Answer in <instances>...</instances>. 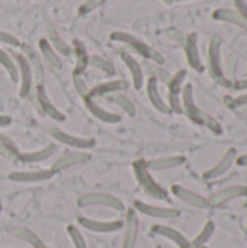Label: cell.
Returning <instances> with one entry per match:
<instances>
[{"instance_id": "obj_50", "label": "cell", "mask_w": 247, "mask_h": 248, "mask_svg": "<svg viewBox=\"0 0 247 248\" xmlns=\"http://www.w3.org/2000/svg\"><path fill=\"white\" fill-rule=\"evenodd\" d=\"M170 1L173 3V1H185V0H170Z\"/></svg>"}, {"instance_id": "obj_31", "label": "cell", "mask_w": 247, "mask_h": 248, "mask_svg": "<svg viewBox=\"0 0 247 248\" xmlns=\"http://www.w3.org/2000/svg\"><path fill=\"white\" fill-rule=\"evenodd\" d=\"M111 102L114 105H116L124 113H127L130 118H134L135 113H137V109H135V105L132 103V100L130 97H127L125 94L122 93H115V94H111Z\"/></svg>"}, {"instance_id": "obj_48", "label": "cell", "mask_w": 247, "mask_h": 248, "mask_svg": "<svg viewBox=\"0 0 247 248\" xmlns=\"http://www.w3.org/2000/svg\"><path fill=\"white\" fill-rule=\"evenodd\" d=\"M6 141H10L6 135H3L1 132H0V142H6Z\"/></svg>"}, {"instance_id": "obj_21", "label": "cell", "mask_w": 247, "mask_h": 248, "mask_svg": "<svg viewBox=\"0 0 247 248\" xmlns=\"http://www.w3.org/2000/svg\"><path fill=\"white\" fill-rule=\"evenodd\" d=\"M54 173L51 170H33V171H12L9 180L15 183H38L51 179Z\"/></svg>"}, {"instance_id": "obj_35", "label": "cell", "mask_w": 247, "mask_h": 248, "mask_svg": "<svg viewBox=\"0 0 247 248\" xmlns=\"http://www.w3.org/2000/svg\"><path fill=\"white\" fill-rule=\"evenodd\" d=\"M185 78H186V70H179L178 73H175V74L170 77V81L167 83L169 94H176V96H179L181 92H182Z\"/></svg>"}, {"instance_id": "obj_2", "label": "cell", "mask_w": 247, "mask_h": 248, "mask_svg": "<svg viewBox=\"0 0 247 248\" xmlns=\"http://www.w3.org/2000/svg\"><path fill=\"white\" fill-rule=\"evenodd\" d=\"M109 38L115 42H121V44L127 45L128 51H131L137 55H141L143 58H146L154 64L162 65L165 62V57L156 48L150 46L148 44H146L144 41H141L135 35H131L128 32H122V31H114L109 35Z\"/></svg>"}, {"instance_id": "obj_39", "label": "cell", "mask_w": 247, "mask_h": 248, "mask_svg": "<svg viewBox=\"0 0 247 248\" xmlns=\"http://www.w3.org/2000/svg\"><path fill=\"white\" fill-rule=\"evenodd\" d=\"M67 234L73 243L74 248H87V244H86V240L83 237V234L80 232V230L74 225H68L67 227Z\"/></svg>"}, {"instance_id": "obj_10", "label": "cell", "mask_w": 247, "mask_h": 248, "mask_svg": "<svg viewBox=\"0 0 247 248\" xmlns=\"http://www.w3.org/2000/svg\"><path fill=\"white\" fill-rule=\"evenodd\" d=\"M79 224L92 232H98V234H111V232H116L124 227V222L119 219H114V221H98V219H90L86 217H80L79 218Z\"/></svg>"}, {"instance_id": "obj_9", "label": "cell", "mask_w": 247, "mask_h": 248, "mask_svg": "<svg viewBox=\"0 0 247 248\" xmlns=\"http://www.w3.org/2000/svg\"><path fill=\"white\" fill-rule=\"evenodd\" d=\"M35 99H36V105H38L39 110H41L45 116H48V118H51V119H54V121H58V122H63V121L66 119L64 113H63L60 109H57L55 105H52V102H51V99L48 97L47 90H45V87H44L42 84H38V86H36Z\"/></svg>"}, {"instance_id": "obj_51", "label": "cell", "mask_w": 247, "mask_h": 248, "mask_svg": "<svg viewBox=\"0 0 247 248\" xmlns=\"http://www.w3.org/2000/svg\"><path fill=\"white\" fill-rule=\"evenodd\" d=\"M0 215H1V205H0Z\"/></svg>"}, {"instance_id": "obj_26", "label": "cell", "mask_w": 247, "mask_h": 248, "mask_svg": "<svg viewBox=\"0 0 247 248\" xmlns=\"http://www.w3.org/2000/svg\"><path fill=\"white\" fill-rule=\"evenodd\" d=\"M213 17L215 20H220V22H227V23H233L236 26H239L240 29H245L247 31V22L239 15L237 10L234 9H227V7H220L217 10L213 12Z\"/></svg>"}, {"instance_id": "obj_18", "label": "cell", "mask_w": 247, "mask_h": 248, "mask_svg": "<svg viewBox=\"0 0 247 248\" xmlns=\"http://www.w3.org/2000/svg\"><path fill=\"white\" fill-rule=\"evenodd\" d=\"M146 89H147V96H148V100L150 103L153 105V108L156 110H159L160 113H165V115H170V108L167 105V102H165V99L162 97L160 92H159V81L154 78V77H148L147 80V84H146Z\"/></svg>"}, {"instance_id": "obj_1", "label": "cell", "mask_w": 247, "mask_h": 248, "mask_svg": "<svg viewBox=\"0 0 247 248\" xmlns=\"http://www.w3.org/2000/svg\"><path fill=\"white\" fill-rule=\"evenodd\" d=\"M181 93H182V97H181L182 109H183V112L186 113V116H188L192 122H195V124L201 125V126H205V128H208L211 132L220 135V134L223 132L221 124H220L215 118H213L210 113L201 110V109L195 105V99H194V86H192L191 83L185 84V86L182 87V92H181Z\"/></svg>"}, {"instance_id": "obj_32", "label": "cell", "mask_w": 247, "mask_h": 248, "mask_svg": "<svg viewBox=\"0 0 247 248\" xmlns=\"http://www.w3.org/2000/svg\"><path fill=\"white\" fill-rule=\"evenodd\" d=\"M0 65L9 74L12 83H17L19 81V74H17V67H16L15 58L9 52H6L4 49H1V48H0Z\"/></svg>"}, {"instance_id": "obj_4", "label": "cell", "mask_w": 247, "mask_h": 248, "mask_svg": "<svg viewBox=\"0 0 247 248\" xmlns=\"http://www.w3.org/2000/svg\"><path fill=\"white\" fill-rule=\"evenodd\" d=\"M221 44H223V39L218 35H214L210 39V44H208V67H210L211 77L217 83L229 87L231 83L224 77V73H223V65H221Z\"/></svg>"}, {"instance_id": "obj_17", "label": "cell", "mask_w": 247, "mask_h": 248, "mask_svg": "<svg viewBox=\"0 0 247 248\" xmlns=\"http://www.w3.org/2000/svg\"><path fill=\"white\" fill-rule=\"evenodd\" d=\"M185 55H186V61L189 64V67L198 73L204 71V64L201 61V55H199V49H198V36L197 33H189L185 38Z\"/></svg>"}, {"instance_id": "obj_8", "label": "cell", "mask_w": 247, "mask_h": 248, "mask_svg": "<svg viewBox=\"0 0 247 248\" xmlns=\"http://www.w3.org/2000/svg\"><path fill=\"white\" fill-rule=\"evenodd\" d=\"M134 209L146 217L150 218H157V219H173L178 218L181 215V211L176 208H163V206H156V205H150L141 201H135L134 202Z\"/></svg>"}, {"instance_id": "obj_7", "label": "cell", "mask_w": 247, "mask_h": 248, "mask_svg": "<svg viewBox=\"0 0 247 248\" xmlns=\"http://www.w3.org/2000/svg\"><path fill=\"white\" fill-rule=\"evenodd\" d=\"M15 62L17 67V74H19V96L20 97H28L32 92V86H33V76L31 71V67L28 64V61L25 60V57L22 54H16L15 55Z\"/></svg>"}, {"instance_id": "obj_16", "label": "cell", "mask_w": 247, "mask_h": 248, "mask_svg": "<svg viewBox=\"0 0 247 248\" xmlns=\"http://www.w3.org/2000/svg\"><path fill=\"white\" fill-rule=\"evenodd\" d=\"M172 193L175 195V198H178L179 201H182L183 203L189 205V206H194V208H198V209H207L210 208V202L208 199H205L204 196L183 187V186H179V185H175L172 186Z\"/></svg>"}, {"instance_id": "obj_23", "label": "cell", "mask_w": 247, "mask_h": 248, "mask_svg": "<svg viewBox=\"0 0 247 248\" xmlns=\"http://www.w3.org/2000/svg\"><path fill=\"white\" fill-rule=\"evenodd\" d=\"M186 158L183 155H170V157H162V158H154L144 161L146 167L150 171H163V170H170L183 166Z\"/></svg>"}, {"instance_id": "obj_19", "label": "cell", "mask_w": 247, "mask_h": 248, "mask_svg": "<svg viewBox=\"0 0 247 248\" xmlns=\"http://www.w3.org/2000/svg\"><path fill=\"white\" fill-rule=\"evenodd\" d=\"M20 48H22V55L25 57V60L28 61V64L31 67L33 80L36 81V86L42 84V81H44V67L41 64L39 57L36 55L33 48L31 45H28V44H20Z\"/></svg>"}, {"instance_id": "obj_37", "label": "cell", "mask_w": 247, "mask_h": 248, "mask_svg": "<svg viewBox=\"0 0 247 248\" xmlns=\"http://www.w3.org/2000/svg\"><path fill=\"white\" fill-rule=\"evenodd\" d=\"M71 81H73V86L76 89V92L79 93L80 97H83V100L86 97H89V92H90V87L87 86L86 80L83 78L82 74H77V73H73L71 76Z\"/></svg>"}, {"instance_id": "obj_46", "label": "cell", "mask_w": 247, "mask_h": 248, "mask_svg": "<svg viewBox=\"0 0 247 248\" xmlns=\"http://www.w3.org/2000/svg\"><path fill=\"white\" fill-rule=\"evenodd\" d=\"M236 164L240 166V167H246L247 166V153L246 154H242L240 157L236 158Z\"/></svg>"}, {"instance_id": "obj_13", "label": "cell", "mask_w": 247, "mask_h": 248, "mask_svg": "<svg viewBox=\"0 0 247 248\" xmlns=\"http://www.w3.org/2000/svg\"><path fill=\"white\" fill-rule=\"evenodd\" d=\"M237 198H247V186H242V185H234V186H229L224 187L218 192H215L210 199V206H221L233 199Z\"/></svg>"}, {"instance_id": "obj_15", "label": "cell", "mask_w": 247, "mask_h": 248, "mask_svg": "<svg viewBox=\"0 0 247 248\" xmlns=\"http://www.w3.org/2000/svg\"><path fill=\"white\" fill-rule=\"evenodd\" d=\"M119 57H121L122 62L125 64V67L128 68L130 74H131V80H132L134 89L135 90H140L143 87V84H144V70H143L141 64L127 49H121Z\"/></svg>"}, {"instance_id": "obj_38", "label": "cell", "mask_w": 247, "mask_h": 248, "mask_svg": "<svg viewBox=\"0 0 247 248\" xmlns=\"http://www.w3.org/2000/svg\"><path fill=\"white\" fill-rule=\"evenodd\" d=\"M0 155L12 161H19L20 153L17 151V148L12 141H6V142H0Z\"/></svg>"}, {"instance_id": "obj_34", "label": "cell", "mask_w": 247, "mask_h": 248, "mask_svg": "<svg viewBox=\"0 0 247 248\" xmlns=\"http://www.w3.org/2000/svg\"><path fill=\"white\" fill-rule=\"evenodd\" d=\"M89 65H92L93 68L105 73L106 76H114L115 74V65L111 61H108L106 58H103V57L90 55L89 57Z\"/></svg>"}, {"instance_id": "obj_3", "label": "cell", "mask_w": 247, "mask_h": 248, "mask_svg": "<svg viewBox=\"0 0 247 248\" xmlns=\"http://www.w3.org/2000/svg\"><path fill=\"white\" fill-rule=\"evenodd\" d=\"M132 171H134L138 186L147 196L156 201H165L167 198V192L153 179V176L150 174V170L146 167L143 160H135L132 163Z\"/></svg>"}, {"instance_id": "obj_54", "label": "cell", "mask_w": 247, "mask_h": 248, "mask_svg": "<svg viewBox=\"0 0 247 248\" xmlns=\"http://www.w3.org/2000/svg\"><path fill=\"white\" fill-rule=\"evenodd\" d=\"M202 248H207V247H202Z\"/></svg>"}, {"instance_id": "obj_5", "label": "cell", "mask_w": 247, "mask_h": 248, "mask_svg": "<svg viewBox=\"0 0 247 248\" xmlns=\"http://www.w3.org/2000/svg\"><path fill=\"white\" fill-rule=\"evenodd\" d=\"M77 205L80 208H89V206H105L118 212L125 211V205L122 201H119L116 196L109 195V193H102V192H92L80 196L77 199Z\"/></svg>"}, {"instance_id": "obj_40", "label": "cell", "mask_w": 247, "mask_h": 248, "mask_svg": "<svg viewBox=\"0 0 247 248\" xmlns=\"http://www.w3.org/2000/svg\"><path fill=\"white\" fill-rule=\"evenodd\" d=\"M226 103H227V108H230V109L247 108V93H245V94H240V96H237V97L226 99Z\"/></svg>"}, {"instance_id": "obj_28", "label": "cell", "mask_w": 247, "mask_h": 248, "mask_svg": "<svg viewBox=\"0 0 247 248\" xmlns=\"http://www.w3.org/2000/svg\"><path fill=\"white\" fill-rule=\"evenodd\" d=\"M47 35H48V42L51 44V46L58 52V55H64V57H70L73 54V46L68 45L61 36L60 33L54 29V28H48L47 31Z\"/></svg>"}, {"instance_id": "obj_52", "label": "cell", "mask_w": 247, "mask_h": 248, "mask_svg": "<svg viewBox=\"0 0 247 248\" xmlns=\"http://www.w3.org/2000/svg\"><path fill=\"white\" fill-rule=\"evenodd\" d=\"M245 205H246V206H247V199H246V202H245Z\"/></svg>"}, {"instance_id": "obj_47", "label": "cell", "mask_w": 247, "mask_h": 248, "mask_svg": "<svg viewBox=\"0 0 247 248\" xmlns=\"http://www.w3.org/2000/svg\"><path fill=\"white\" fill-rule=\"evenodd\" d=\"M10 124H12V119H10V116L0 115V128H3V126H7V125H10Z\"/></svg>"}, {"instance_id": "obj_53", "label": "cell", "mask_w": 247, "mask_h": 248, "mask_svg": "<svg viewBox=\"0 0 247 248\" xmlns=\"http://www.w3.org/2000/svg\"><path fill=\"white\" fill-rule=\"evenodd\" d=\"M246 232H247V227H246Z\"/></svg>"}, {"instance_id": "obj_24", "label": "cell", "mask_w": 247, "mask_h": 248, "mask_svg": "<svg viewBox=\"0 0 247 248\" xmlns=\"http://www.w3.org/2000/svg\"><path fill=\"white\" fill-rule=\"evenodd\" d=\"M84 103H86L87 110H89L96 119H99L100 122L111 124V125L121 122V116H119L118 113H114V112H111V110H106V109L102 108L99 103H96L95 99L86 97V99H84Z\"/></svg>"}, {"instance_id": "obj_14", "label": "cell", "mask_w": 247, "mask_h": 248, "mask_svg": "<svg viewBox=\"0 0 247 248\" xmlns=\"http://www.w3.org/2000/svg\"><path fill=\"white\" fill-rule=\"evenodd\" d=\"M125 231H124V240H122V248H134L137 238H138V214L135 209H128L125 215Z\"/></svg>"}, {"instance_id": "obj_45", "label": "cell", "mask_w": 247, "mask_h": 248, "mask_svg": "<svg viewBox=\"0 0 247 248\" xmlns=\"http://www.w3.org/2000/svg\"><path fill=\"white\" fill-rule=\"evenodd\" d=\"M234 89L236 90H247V78L234 81Z\"/></svg>"}, {"instance_id": "obj_25", "label": "cell", "mask_w": 247, "mask_h": 248, "mask_svg": "<svg viewBox=\"0 0 247 248\" xmlns=\"http://www.w3.org/2000/svg\"><path fill=\"white\" fill-rule=\"evenodd\" d=\"M57 151V145L55 144H48L36 151H29L25 154L19 155V163H28V164H35V163H41L45 161L48 158H51Z\"/></svg>"}, {"instance_id": "obj_11", "label": "cell", "mask_w": 247, "mask_h": 248, "mask_svg": "<svg viewBox=\"0 0 247 248\" xmlns=\"http://www.w3.org/2000/svg\"><path fill=\"white\" fill-rule=\"evenodd\" d=\"M92 155L86 151H71V153H67L64 155H61L60 158H57L52 164H51V171L55 174V173H60L66 169H70L73 166H77V164H83V163H87L90 161Z\"/></svg>"}, {"instance_id": "obj_12", "label": "cell", "mask_w": 247, "mask_h": 248, "mask_svg": "<svg viewBox=\"0 0 247 248\" xmlns=\"http://www.w3.org/2000/svg\"><path fill=\"white\" fill-rule=\"evenodd\" d=\"M236 158H237V150L236 148H229L224 153V155L211 169H208L207 171H204L202 177L205 180H215V179H218L227 170H230V167L236 163Z\"/></svg>"}, {"instance_id": "obj_44", "label": "cell", "mask_w": 247, "mask_h": 248, "mask_svg": "<svg viewBox=\"0 0 247 248\" xmlns=\"http://www.w3.org/2000/svg\"><path fill=\"white\" fill-rule=\"evenodd\" d=\"M234 6L236 10L239 12V15L247 22V1L246 0H234Z\"/></svg>"}, {"instance_id": "obj_30", "label": "cell", "mask_w": 247, "mask_h": 248, "mask_svg": "<svg viewBox=\"0 0 247 248\" xmlns=\"http://www.w3.org/2000/svg\"><path fill=\"white\" fill-rule=\"evenodd\" d=\"M214 231H215V224H214L213 221H208V222L202 227V230L199 231V234H198L192 241H189V248L205 247V244H207V243L210 241V238L213 237Z\"/></svg>"}, {"instance_id": "obj_43", "label": "cell", "mask_w": 247, "mask_h": 248, "mask_svg": "<svg viewBox=\"0 0 247 248\" xmlns=\"http://www.w3.org/2000/svg\"><path fill=\"white\" fill-rule=\"evenodd\" d=\"M169 108H170V112L173 113H182L183 109H182V102H181V96H176V94H169V102H167Z\"/></svg>"}, {"instance_id": "obj_29", "label": "cell", "mask_w": 247, "mask_h": 248, "mask_svg": "<svg viewBox=\"0 0 247 248\" xmlns=\"http://www.w3.org/2000/svg\"><path fill=\"white\" fill-rule=\"evenodd\" d=\"M12 234H13L15 237H17L19 240L28 243L32 248H48L44 244V241H42L35 232H32L31 230H28V228H25V227L13 228V230H12Z\"/></svg>"}, {"instance_id": "obj_20", "label": "cell", "mask_w": 247, "mask_h": 248, "mask_svg": "<svg viewBox=\"0 0 247 248\" xmlns=\"http://www.w3.org/2000/svg\"><path fill=\"white\" fill-rule=\"evenodd\" d=\"M125 89H128V83L125 80H109V81H105V83H100V84L92 87L89 92V97L90 99L103 97V96L121 93Z\"/></svg>"}, {"instance_id": "obj_41", "label": "cell", "mask_w": 247, "mask_h": 248, "mask_svg": "<svg viewBox=\"0 0 247 248\" xmlns=\"http://www.w3.org/2000/svg\"><path fill=\"white\" fill-rule=\"evenodd\" d=\"M105 1H106V0H86V1L80 6L79 12H80L82 15H87V13L96 10L98 7H100Z\"/></svg>"}, {"instance_id": "obj_33", "label": "cell", "mask_w": 247, "mask_h": 248, "mask_svg": "<svg viewBox=\"0 0 247 248\" xmlns=\"http://www.w3.org/2000/svg\"><path fill=\"white\" fill-rule=\"evenodd\" d=\"M73 52H76V55H77V62H76V67H74L73 73L83 74L84 68L89 65V55H87V52L84 49V45L80 41H74Z\"/></svg>"}, {"instance_id": "obj_49", "label": "cell", "mask_w": 247, "mask_h": 248, "mask_svg": "<svg viewBox=\"0 0 247 248\" xmlns=\"http://www.w3.org/2000/svg\"><path fill=\"white\" fill-rule=\"evenodd\" d=\"M163 1H165V3H167V4H170V3H172L170 0H163Z\"/></svg>"}, {"instance_id": "obj_42", "label": "cell", "mask_w": 247, "mask_h": 248, "mask_svg": "<svg viewBox=\"0 0 247 248\" xmlns=\"http://www.w3.org/2000/svg\"><path fill=\"white\" fill-rule=\"evenodd\" d=\"M0 44L9 45V46H20L19 39L15 35H12L9 32H4V31H0Z\"/></svg>"}, {"instance_id": "obj_36", "label": "cell", "mask_w": 247, "mask_h": 248, "mask_svg": "<svg viewBox=\"0 0 247 248\" xmlns=\"http://www.w3.org/2000/svg\"><path fill=\"white\" fill-rule=\"evenodd\" d=\"M146 68H147V71L150 73V77H154L157 81H162V83H165V84H167L169 81H170V74L165 70V68H162L159 64H146Z\"/></svg>"}, {"instance_id": "obj_27", "label": "cell", "mask_w": 247, "mask_h": 248, "mask_svg": "<svg viewBox=\"0 0 247 248\" xmlns=\"http://www.w3.org/2000/svg\"><path fill=\"white\" fill-rule=\"evenodd\" d=\"M38 48H39V52L44 57V60L48 62V65H51L54 70H61L63 68V61H61L58 52L51 46V44L48 42L47 38H41L39 39Z\"/></svg>"}, {"instance_id": "obj_22", "label": "cell", "mask_w": 247, "mask_h": 248, "mask_svg": "<svg viewBox=\"0 0 247 248\" xmlns=\"http://www.w3.org/2000/svg\"><path fill=\"white\" fill-rule=\"evenodd\" d=\"M151 232H153L154 235H159V237H163V238L170 240L173 244L178 246V248H189V241H188V238H186L182 232H179L178 230H175V228H172V227L157 224V225H153V227H151Z\"/></svg>"}, {"instance_id": "obj_6", "label": "cell", "mask_w": 247, "mask_h": 248, "mask_svg": "<svg viewBox=\"0 0 247 248\" xmlns=\"http://www.w3.org/2000/svg\"><path fill=\"white\" fill-rule=\"evenodd\" d=\"M51 137L54 140H57L60 144H64L70 148H74V150H82V151H86V150H92L95 145H96V141L93 138H83V137H76V135H71L68 132H64L61 131L60 128H51Z\"/></svg>"}]
</instances>
